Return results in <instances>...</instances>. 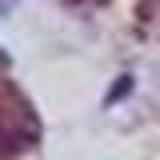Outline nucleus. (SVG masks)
Returning <instances> with one entry per match:
<instances>
[{
  "instance_id": "nucleus-2",
  "label": "nucleus",
  "mask_w": 160,
  "mask_h": 160,
  "mask_svg": "<svg viewBox=\"0 0 160 160\" xmlns=\"http://www.w3.org/2000/svg\"><path fill=\"white\" fill-rule=\"evenodd\" d=\"M16 4H20V0H0V16H8V12H12Z\"/></svg>"
},
{
  "instance_id": "nucleus-1",
  "label": "nucleus",
  "mask_w": 160,
  "mask_h": 160,
  "mask_svg": "<svg viewBox=\"0 0 160 160\" xmlns=\"http://www.w3.org/2000/svg\"><path fill=\"white\" fill-rule=\"evenodd\" d=\"M32 140H36V116L20 100H12V104L0 100V160H12Z\"/></svg>"
}]
</instances>
